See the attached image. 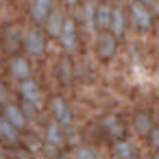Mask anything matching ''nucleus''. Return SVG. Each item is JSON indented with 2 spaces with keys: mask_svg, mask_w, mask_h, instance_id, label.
<instances>
[{
  "mask_svg": "<svg viewBox=\"0 0 159 159\" xmlns=\"http://www.w3.org/2000/svg\"><path fill=\"white\" fill-rule=\"evenodd\" d=\"M22 46H24V50H26L31 57H39V55L44 52V48H46L44 37H42V33H39L37 29H31V31H26V33L22 35Z\"/></svg>",
  "mask_w": 159,
  "mask_h": 159,
  "instance_id": "1",
  "label": "nucleus"
},
{
  "mask_svg": "<svg viewBox=\"0 0 159 159\" xmlns=\"http://www.w3.org/2000/svg\"><path fill=\"white\" fill-rule=\"evenodd\" d=\"M20 96L24 98V102L33 105L35 109L42 107V89H39V85L33 79H26V81L20 83Z\"/></svg>",
  "mask_w": 159,
  "mask_h": 159,
  "instance_id": "2",
  "label": "nucleus"
},
{
  "mask_svg": "<svg viewBox=\"0 0 159 159\" xmlns=\"http://www.w3.org/2000/svg\"><path fill=\"white\" fill-rule=\"evenodd\" d=\"M2 118L16 129V131H22V129H26V118H24V113H22V109L18 107V105H13V102H7V105H2Z\"/></svg>",
  "mask_w": 159,
  "mask_h": 159,
  "instance_id": "3",
  "label": "nucleus"
},
{
  "mask_svg": "<svg viewBox=\"0 0 159 159\" xmlns=\"http://www.w3.org/2000/svg\"><path fill=\"white\" fill-rule=\"evenodd\" d=\"M50 109H52L55 122H59L61 126H68L72 122V111L68 109V105H66L63 98H52L50 100Z\"/></svg>",
  "mask_w": 159,
  "mask_h": 159,
  "instance_id": "4",
  "label": "nucleus"
},
{
  "mask_svg": "<svg viewBox=\"0 0 159 159\" xmlns=\"http://www.w3.org/2000/svg\"><path fill=\"white\" fill-rule=\"evenodd\" d=\"M44 139H46V144H50V146H55V148H59L61 144H63V131H61V124L59 122H55V120H50L48 124H46V131H44Z\"/></svg>",
  "mask_w": 159,
  "mask_h": 159,
  "instance_id": "5",
  "label": "nucleus"
},
{
  "mask_svg": "<svg viewBox=\"0 0 159 159\" xmlns=\"http://www.w3.org/2000/svg\"><path fill=\"white\" fill-rule=\"evenodd\" d=\"M9 72L16 76V79H20V81H26L29 79V74H31V66H29V61L24 59V57H11V61H9Z\"/></svg>",
  "mask_w": 159,
  "mask_h": 159,
  "instance_id": "6",
  "label": "nucleus"
},
{
  "mask_svg": "<svg viewBox=\"0 0 159 159\" xmlns=\"http://www.w3.org/2000/svg\"><path fill=\"white\" fill-rule=\"evenodd\" d=\"M2 42H5V48L9 52H16L20 46H22V35H20V29L18 26H9L2 35Z\"/></svg>",
  "mask_w": 159,
  "mask_h": 159,
  "instance_id": "7",
  "label": "nucleus"
},
{
  "mask_svg": "<svg viewBox=\"0 0 159 159\" xmlns=\"http://www.w3.org/2000/svg\"><path fill=\"white\" fill-rule=\"evenodd\" d=\"M102 129L111 135V137H122V133H124V124L118 120V116H113V113H107L105 118H102Z\"/></svg>",
  "mask_w": 159,
  "mask_h": 159,
  "instance_id": "8",
  "label": "nucleus"
},
{
  "mask_svg": "<svg viewBox=\"0 0 159 159\" xmlns=\"http://www.w3.org/2000/svg\"><path fill=\"white\" fill-rule=\"evenodd\" d=\"M59 42L63 44V48H74V44H76V31H74V22L72 20L63 22L61 33H59Z\"/></svg>",
  "mask_w": 159,
  "mask_h": 159,
  "instance_id": "9",
  "label": "nucleus"
},
{
  "mask_svg": "<svg viewBox=\"0 0 159 159\" xmlns=\"http://www.w3.org/2000/svg\"><path fill=\"white\" fill-rule=\"evenodd\" d=\"M113 52H116V39H113V35H109V33L100 35V39H98V57L100 59H109Z\"/></svg>",
  "mask_w": 159,
  "mask_h": 159,
  "instance_id": "10",
  "label": "nucleus"
},
{
  "mask_svg": "<svg viewBox=\"0 0 159 159\" xmlns=\"http://www.w3.org/2000/svg\"><path fill=\"white\" fill-rule=\"evenodd\" d=\"M48 13H50V0H33V5H31V16H33L37 22L46 20Z\"/></svg>",
  "mask_w": 159,
  "mask_h": 159,
  "instance_id": "11",
  "label": "nucleus"
},
{
  "mask_svg": "<svg viewBox=\"0 0 159 159\" xmlns=\"http://www.w3.org/2000/svg\"><path fill=\"white\" fill-rule=\"evenodd\" d=\"M61 26H63V20H61V16L55 11V13H48V18H46V29H48V33L52 35V37H59V33H61Z\"/></svg>",
  "mask_w": 159,
  "mask_h": 159,
  "instance_id": "12",
  "label": "nucleus"
},
{
  "mask_svg": "<svg viewBox=\"0 0 159 159\" xmlns=\"http://www.w3.org/2000/svg\"><path fill=\"white\" fill-rule=\"evenodd\" d=\"M133 126H135V131H137L139 135H146V133H150V129H152L150 116H146V113H137V116L133 118Z\"/></svg>",
  "mask_w": 159,
  "mask_h": 159,
  "instance_id": "13",
  "label": "nucleus"
},
{
  "mask_svg": "<svg viewBox=\"0 0 159 159\" xmlns=\"http://www.w3.org/2000/svg\"><path fill=\"white\" fill-rule=\"evenodd\" d=\"M0 137H2V139H7L9 144H16L18 142V131L2 118V116H0Z\"/></svg>",
  "mask_w": 159,
  "mask_h": 159,
  "instance_id": "14",
  "label": "nucleus"
},
{
  "mask_svg": "<svg viewBox=\"0 0 159 159\" xmlns=\"http://www.w3.org/2000/svg\"><path fill=\"white\" fill-rule=\"evenodd\" d=\"M133 20H135V24L139 29H148L150 26V16H148V11L142 5H135L133 7Z\"/></svg>",
  "mask_w": 159,
  "mask_h": 159,
  "instance_id": "15",
  "label": "nucleus"
},
{
  "mask_svg": "<svg viewBox=\"0 0 159 159\" xmlns=\"http://www.w3.org/2000/svg\"><path fill=\"white\" fill-rule=\"evenodd\" d=\"M111 31H113V37H120L122 33H124V16H122V11L120 9H116L113 13H111Z\"/></svg>",
  "mask_w": 159,
  "mask_h": 159,
  "instance_id": "16",
  "label": "nucleus"
},
{
  "mask_svg": "<svg viewBox=\"0 0 159 159\" xmlns=\"http://www.w3.org/2000/svg\"><path fill=\"white\" fill-rule=\"evenodd\" d=\"M113 152H116L118 159H129L133 155V146L129 144V139H118L113 144Z\"/></svg>",
  "mask_w": 159,
  "mask_h": 159,
  "instance_id": "17",
  "label": "nucleus"
},
{
  "mask_svg": "<svg viewBox=\"0 0 159 159\" xmlns=\"http://www.w3.org/2000/svg\"><path fill=\"white\" fill-rule=\"evenodd\" d=\"M96 24L98 26H102V29H107L109 24H111V11H109V7H100L98 9V13H96Z\"/></svg>",
  "mask_w": 159,
  "mask_h": 159,
  "instance_id": "18",
  "label": "nucleus"
},
{
  "mask_svg": "<svg viewBox=\"0 0 159 159\" xmlns=\"http://www.w3.org/2000/svg\"><path fill=\"white\" fill-rule=\"evenodd\" d=\"M76 159H98V152L92 146H79L76 148Z\"/></svg>",
  "mask_w": 159,
  "mask_h": 159,
  "instance_id": "19",
  "label": "nucleus"
},
{
  "mask_svg": "<svg viewBox=\"0 0 159 159\" xmlns=\"http://www.w3.org/2000/svg\"><path fill=\"white\" fill-rule=\"evenodd\" d=\"M85 31L89 35L94 33V9H92V5H85Z\"/></svg>",
  "mask_w": 159,
  "mask_h": 159,
  "instance_id": "20",
  "label": "nucleus"
},
{
  "mask_svg": "<svg viewBox=\"0 0 159 159\" xmlns=\"http://www.w3.org/2000/svg\"><path fill=\"white\" fill-rule=\"evenodd\" d=\"M59 74H61V79H63L66 83L72 81V66H70V61H61V63H59Z\"/></svg>",
  "mask_w": 159,
  "mask_h": 159,
  "instance_id": "21",
  "label": "nucleus"
},
{
  "mask_svg": "<svg viewBox=\"0 0 159 159\" xmlns=\"http://www.w3.org/2000/svg\"><path fill=\"white\" fill-rule=\"evenodd\" d=\"M148 137H150V144L155 148H159V126H152L150 133H148Z\"/></svg>",
  "mask_w": 159,
  "mask_h": 159,
  "instance_id": "22",
  "label": "nucleus"
},
{
  "mask_svg": "<svg viewBox=\"0 0 159 159\" xmlns=\"http://www.w3.org/2000/svg\"><path fill=\"white\" fill-rule=\"evenodd\" d=\"M9 102V96H7V87H5V83L0 81V105H7Z\"/></svg>",
  "mask_w": 159,
  "mask_h": 159,
  "instance_id": "23",
  "label": "nucleus"
},
{
  "mask_svg": "<svg viewBox=\"0 0 159 159\" xmlns=\"http://www.w3.org/2000/svg\"><path fill=\"white\" fill-rule=\"evenodd\" d=\"M0 159H5V148L0 146Z\"/></svg>",
  "mask_w": 159,
  "mask_h": 159,
  "instance_id": "24",
  "label": "nucleus"
},
{
  "mask_svg": "<svg viewBox=\"0 0 159 159\" xmlns=\"http://www.w3.org/2000/svg\"><path fill=\"white\" fill-rule=\"evenodd\" d=\"M68 2H70V5H72V2H74V0H68Z\"/></svg>",
  "mask_w": 159,
  "mask_h": 159,
  "instance_id": "25",
  "label": "nucleus"
},
{
  "mask_svg": "<svg viewBox=\"0 0 159 159\" xmlns=\"http://www.w3.org/2000/svg\"><path fill=\"white\" fill-rule=\"evenodd\" d=\"M155 159H159V155H157V157H155Z\"/></svg>",
  "mask_w": 159,
  "mask_h": 159,
  "instance_id": "26",
  "label": "nucleus"
},
{
  "mask_svg": "<svg viewBox=\"0 0 159 159\" xmlns=\"http://www.w3.org/2000/svg\"><path fill=\"white\" fill-rule=\"evenodd\" d=\"M116 159H118V157H116Z\"/></svg>",
  "mask_w": 159,
  "mask_h": 159,
  "instance_id": "27",
  "label": "nucleus"
}]
</instances>
